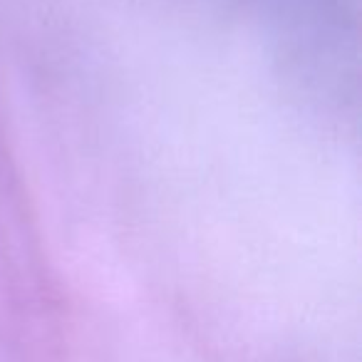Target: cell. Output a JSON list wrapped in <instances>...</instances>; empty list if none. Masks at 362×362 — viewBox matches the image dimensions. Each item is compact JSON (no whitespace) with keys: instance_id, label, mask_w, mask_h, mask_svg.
I'll return each instance as SVG.
<instances>
[]
</instances>
